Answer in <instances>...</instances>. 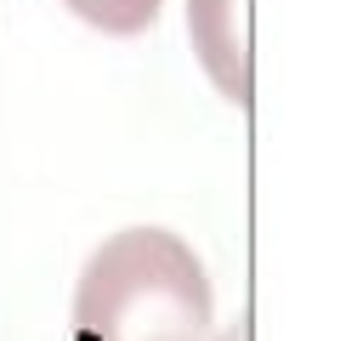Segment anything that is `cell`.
Wrapping results in <instances>:
<instances>
[{
  "label": "cell",
  "instance_id": "4",
  "mask_svg": "<svg viewBox=\"0 0 363 341\" xmlns=\"http://www.w3.org/2000/svg\"><path fill=\"white\" fill-rule=\"evenodd\" d=\"M250 335H255V330H250V318L238 313V318H233V324H227V330H221L216 341H250Z\"/></svg>",
  "mask_w": 363,
  "mask_h": 341
},
{
  "label": "cell",
  "instance_id": "3",
  "mask_svg": "<svg viewBox=\"0 0 363 341\" xmlns=\"http://www.w3.org/2000/svg\"><path fill=\"white\" fill-rule=\"evenodd\" d=\"M62 6L102 34H142L159 17V0H62Z\"/></svg>",
  "mask_w": 363,
  "mask_h": 341
},
{
  "label": "cell",
  "instance_id": "2",
  "mask_svg": "<svg viewBox=\"0 0 363 341\" xmlns=\"http://www.w3.org/2000/svg\"><path fill=\"white\" fill-rule=\"evenodd\" d=\"M187 45L210 85L233 102H255V68H250V0H187Z\"/></svg>",
  "mask_w": 363,
  "mask_h": 341
},
{
  "label": "cell",
  "instance_id": "1",
  "mask_svg": "<svg viewBox=\"0 0 363 341\" xmlns=\"http://www.w3.org/2000/svg\"><path fill=\"white\" fill-rule=\"evenodd\" d=\"M210 273L170 227L108 233L74 284L79 341H210Z\"/></svg>",
  "mask_w": 363,
  "mask_h": 341
}]
</instances>
